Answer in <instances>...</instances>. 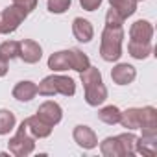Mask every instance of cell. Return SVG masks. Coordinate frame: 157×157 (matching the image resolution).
<instances>
[{"label": "cell", "mask_w": 157, "mask_h": 157, "mask_svg": "<svg viewBox=\"0 0 157 157\" xmlns=\"http://www.w3.org/2000/svg\"><path fill=\"white\" fill-rule=\"evenodd\" d=\"M122 22L124 19L111 8L105 15V28L100 44V56L105 61H117L122 56V39H124Z\"/></svg>", "instance_id": "obj_1"}, {"label": "cell", "mask_w": 157, "mask_h": 157, "mask_svg": "<svg viewBox=\"0 0 157 157\" xmlns=\"http://www.w3.org/2000/svg\"><path fill=\"white\" fill-rule=\"evenodd\" d=\"M82 76V83L85 89V100L89 105H100L105 102L107 98V89L102 82V74L96 67H87L83 72H80Z\"/></svg>", "instance_id": "obj_2"}, {"label": "cell", "mask_w": 157, "mask_h": 157, "mask_svg": "<svg viewBox=\"0 0 157 157\" xmlns=\"http://www.w3.org/2000/svg\"><path fill=\"white\" fill-rule=\"evenodd\" d=\"M135 140H137V137L133 133L107 137L102 140L100 150L105 157H131L135 153Z\"/></svg>", "instance_id": "obj_3"}, {"label": "cell", "mask_w": 157, "mask_h": 157, "mask_svg": "<svg viewBox=\"0 0 157 157\" xmlns=\"http://www.w3.org/2000/svg\"><path fill=\"white\" fill-rule=\"evenodd\" d=\"M37 93L43 94V96H54L57 93H61L65 96H72L76 93V83L68 76H56V74H52V76H46L44 80L39 83Z\"/></svg>", "instance_id": "obj_4"}, {"label": "cell", "mask_w": 157, "mask_h": 157, "mask_svg": "<svg viewBox=\"0 0 157 157\" xmlns=\"http://www.w3.org/2000/svg\"><path fill=\"white\" fill-rule=\"evenodd\" d=\"M8 146H10V151L13 155H17V157H26V155H30L33 151V148H35V137L30 135V131L26 128V122L21 124V128L17 129V133L13 135V139H10Z\"/></svg>", "instance_id": "obj_5"}, {"label": "cell", "mask_w": 157, "mask_h": 157, "mask_svg": "<svg viewBox=\"0 0 157 157\" xmlns=\"http://www.w3.org/2000/svg\"><path fill=\"white\" fill-rule=\"evenodd\" d=\"M26 17H28V13L24 10H21L19 6H15V4L10 6V8H6L2 13H0V33H11V32H15Z\"/></svg>", "instance_id": "obj_6"}, {"label": "cell", "mask_w": 157, "mask_h": 157, "mask_svg": "<svg viewBox=\"0 0 157 157\" xmlns=\"http://www.w3.org/2000/svg\"><path fill=\"white\" fill-rule=\"evenodd\" d=\"M37 117L43 120V122H46L48 126H56V124H59V120H61V117H63V111H61V107H59V104H56V102H44V104H41L39 105V109H37Z\"/></svg>", "instance_id": "obj_7"}, {"label": "cell", "mask_w": 157, "mask_h": 157, "mask_svg": "<svg viewBox=\"0 0 157 157\" xmlns=\"http://www.w3.org/2000/svg\"><path fill=\"white\" fill-rule=\"evenodd\" d=\"M24 63H37L43 56V48L39 46V43L32 41V39H24L19 43V54H17Z\"/></svg>", "instance_id": "obj_8"}, {"label": "cell", "mask_w": 157, "mask_h": 157, "mask_svg": "<svg viewBox=\"0 0 157 157\" xmlns=\"http://www.w3.org/2000/svg\"><path fill=\"white\" fill-rule=\"evenodd\" d=\"M74 140L78 146H82L83 150H93L98 146V139L96 133L89 128V126H76L74 128Z\"/></svg>", "instance_id": "obj_9"}, {"label": "cell", "mask_w": 157, "mask_h": 157, "mask_svg": "<svg viewBox=\"0 0 157 157\" xmlns=\"http://www.w3.org/2000/svg\"><path fill=\"white\" fill-rule=\"evenodd\" d=\"M129 35H131V41H135V43H151L153 26L148 21H137L131 24Z\"/></svg>", "instance_id": "obj_10"}, {"label": "cell", "mask_w": 157, "mask_h": 157, "mask_svg": "<svg viewBox=\"0 0 157 157\" xmlns=\"http://www.w3.org/2000/svg\"><path fill=\"white\" fill-rule=\"evenodd\" d=\"M135 76H137L135 67H131L128 63H120V65H117L111 70V78H113V82L117 85H128V83H131L135 80Z\"/></svg>", "instance_id": "obj_11"}, {"label": "cell", "mask_w": 157, "mask_h": 157, "mask_svg": "<svg viewBox=\"0 0 157 157\" xmlns=\"http://www.w3.org/2000/svg\"><path fill=\"white\" fill-rule=\"evenodd\" d=\"M72 32H74V37L80 41V43H89L94 35V30H93V24L82 17L74 19L72 22Z\"/></svg>", "instance_id": "obj_12"}, {"label": "cell", "mask_w": 157, "mask_h": 157, "mask_svg": "<svg viewBox=\"0 0 157 157\" xmlns=\"http://www.w3.org/2000/svg\"><path fill=\"white\" fill-rule=\"evenodd\" d=\"M135 151H139L146 157H153L157 153V135L142 133V137H139L135 140Z\"/></svg>", "instance_id": "obj_13"}, {"label": "cell", "mask_w": 157, "mask_h": 157, "mask_svg": "<svg viewBox=\"0 0 157 157\" xmlns=\"http://www.w3.org/2000/svg\"><path fill=\"white\" fill-rule=\"evenodd\" d=\"M26 122V128H28V131L32 133V137H39V139H44V137H48L50 133H52V126H48L46 122H43L37 115L35 117H30V118H26L24 120Z\"/></svg>", "instance_id": "obj_14"}, {"label": "cell", "mask_w": 157, "mask_h": 157, "mask_svg": "<svg viewBox=\"0 0 157 157\" xmlns=\"http://www.w3.org/2000/svg\"><path fill=\"white\" fill-rule=\"evenodd\" d=\"M48 68H52V70H68V68H72L70 50H61V52L52 54L48 57Z\"/></svg>", "instance_id": "obj_15"}, {"label": "cell", "mask_w": 157, "mask_h": 157, "mask_svg": "<svg viewBox=\"0 0 157 157\" xmlns=\"http://www.w3.org/2000/svg\"><path fill=\"white\" fill-rule=\"evenodd\" d=\"M37 94V85L33 82H19L13 89V98L21 102H28Z\"/></svg>", "instance_id": "obj_16"}, {"label": "cell", "mask_w": 157, "mask_h": 157, "mask_svg": "<svg viewBox=\"0 0 157 157\" xmlns=\"http://www.w3.org/2000/svg\"><path fill=\"white\" fill-rule=\"evenodd\" d=\"M140 118H142V107L140 109L133 107V109H128V111L120 113V120L118 122L124 128H128V129H139L140 128Z\"/></svg>", "instance_id": "obj_17"}, {"label": "cell", "mask_w": 157, "mask_h": 157, "mask_svg": "<svg viewBox=\"0 0 157 157\" xmlns=\"http://www.w3.org/2000/svg\"><path fill=\"white\" fill-rule=\"evenodd\" d=\"M109 4H111V8L122 19L131 17L135 13V10H137V2H135V0H109Z\"/></svg>", "instance_id": "obj_18"}, {"label": "cell", "mask_w": 157, "mask_h": 157, "mask_svg": "<svg viewBox=\"0 0 157 157\" xmlns=\"http://www.w3.org/2000/svg\"><path fill=\"white\" fill-rule=\"evenodd\" d=\"M128 50H129L131 57H135V59H146L151 54L153 48H151V43H135V41H129Z\"/></svg>", "instance_id": "obj_19"}, {"label": "cell", "mask_w": 157, "mask_h": 157, "mask_svg": "<svg viewBox=\"0 0 157 157\" xmlns=\"http://www.w3.org/2000/svg\"><path fill=\"white\" fill-rule=\"evenodd\" d=\"M70 59H72V70L83 72L87 67H91L89 57H87L83 52H80L78 48H72V50H70Z\"/></svg>", "instance_id": "obj_20"}, {"label": "cell", "mask_w": 157, "mask_h": 157, "mask_svg": "<svg viewBox=\"0 0 157 157\" xmlns=\"http://www.w3.org/2000/svg\"><path fill=\"white\" fill-rule=\"evenodd\" d=\"M98 118L105 124H117L120 120V109L117 105H105L98 111Z\"/></svg>", "instance_id": "obj_21"}, {"label": "cell", "mask_w": 157, "mask_h": 157, "mask_svg": "<svg viewBox=\"0 0 157 157\" xmlns=\"http://www.w3.org/2000/svg\"><path fill=\"white\" fill-rule=\"evenodd\" d=\"M15 115L8 109H0V135H6L15 128Z\"/></svg>", "instance_id": "obj_22"}, {"label": "cell", "mask_w": 157, "mask_h": 157, "mask_svg": "<svg viewBox=\"0 0 157 157\" xmlns=\"http://www.w3.org/2000/svg\"><path fill=\"white\" fill-rule=\"evenodd\" d=\"M17 54H19V43L17 41H6V43L0 44V57L2 59L10 61V59L17 57Z\"/></svg>", "instance_id": "obj_23"}, {"label": "cell", "mask_w": 157, "mask_h": 157, "mask_svg": "<svg viewBox=\"0 0 157 157\" xmlns=\"http://www.w3.org/2000/svg\"><path fill=\"white\" fill-rule=\"evenodd\" d=\"M46 6L50 13H65L70 8V0H48Z\"/></svg>", "instance_id": "obj_24"}, {"label": "cell", "mask_w": 157, "mask_h": 157, "mask_svg": "<svg viewBox=\"0 0 157 157\" xmlns=\"http://www.w3.org/2000/svg\"><path fill=\"white\" fill-rule=\"evenodd\" d=\"M13 4L19 6L21 10H24L26 13H32L37 6V0H13Z\"/></svg>", "instance_id": "obj_25"}, {"label": "cell", "mask_w": 157, "mask_h": 157, "mask_svg": "<svg viewBox=\"0 0 157 157\" xmlns=\"http://www.w3.org/2000/svg\"><path fill=\"white\" fill-rule=\"evenodd\" d=\"M80 4H82L83 10H87V11H94V10H98V6L102 4V0H80Z\"/></svg>", "instance_id": "obj_26"}, {"label": "cell", "mask_w": 157, "mask_h": 157, "mask_svg": "<svg viewBox=\"0 0 157 157\" xmlns=\"http://www.w3.org/2000/svg\"><path fill=\"white\" fill-rule=\"evenodd\" d=\"M8 63H10V61H6V59L0 57V76H6V72H8Z\"/></svg>", "instance_id": "obj_27"}, {"label": "cell", "mask_w": 157, "mask_h": 157, "mask_svg": "<svg viewBox=\"0 0 157 157\" xmlns=\"http://www.w3.org/2000/svg\"><path fill=\"white\" fill-rule=\"evenodd\" d=\"M135 2H139V0H135Z\"/></svg>", "instance_id": "obj_28"}]
</instances>
